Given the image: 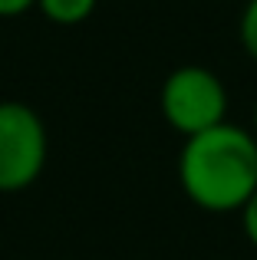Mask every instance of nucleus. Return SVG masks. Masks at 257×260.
I'll list each match as a JSON object with an SVG mask.
<instances>
[{
  "label": "nucleus",
  "mask_w": 257,
  "mask_h": 260,
  "mask_svg": "<svg viewBox=\"0 0 257 260\" xmlns=\"http://www.w3.org/2000/svg\"><path fill=\"white\" fill-rule=\"evenodd\" d=\"M178 184L208 214H241L257 191V135L251 125H221L185 139L178 152Z\"/></svg>",
  "instance_id": "obj_1"
},
{
  "label": "nucleus",
  "mask_w": 257,
  "mask_h": 260,
  "mask_svg": "<svg viewBox=\"0 0 257 260\" xmlns=\"http://www.w3.org/2000/svg\"><path fill=\"white\" fill-rule=\"evenodd\" d=\"M158 109L172 132L191 139L228 122V86L208 66H175L158 89Z\"/></svg>",
  "instance_id": "obj_2"
},
{
  "label": "nucleus",
  "mask_w": 257,
  "mask_h": 260,
  "mask_svg": "<svg viewBox=\"0 0 257 260\" xmlns=\"http://www.w3.org/2000/svg\"><path fill=\"white\" fill-rule=\"evenodd\" d=\"M50 132L33 106L0 99V194L26 191L46 168Z\"/></svg>",
  "instance_id": "obj_3"
},
{
  "label": "nucleus",
  "mask_w": 257,
  "mask_h": 260,
  "mask_svg": "<svg viewBox=\"0 0 257 260\" xmlns=\"http://www.w3.org/2000/svg\"><path fill=\"white\" fill-rule=\"evenodd\" d=\"M99 0H37V10L56 26H79L96 13Z\"/></svg>",
  "instance_id": "obj_4"
},
{
  "label": "nucleus",
  "mask_w": 257,
  "mask_h": 260,
  "mask_svg": "<svg viewBox=\"0 0 257 260\" xmlns=\"http://www.w3.org/2000/svg\"><path fill=\"white\" fill-rule=\"evenodd\" d=\"M238 37H241V46H244V53L257 63V0H247L244 10H241Z\"/></svg>",
  "instance_id": "obj_5"
},
{
  "label": "nucleus",
  "mask_w": 257,
  "mask_h": 260,
  "mask_svg": "<svg viewBox=\"0 0 257 260\" xmlns=\"http://www.w3.org/2000/svg\"><path fill=\"white\" fill-rule=\"evenodd\" d=\"M241 231H244V237H247V244L257 250V191H254V198L241 208Z\"/></svg>",
  "instance_id": "obj_6"
},
{
  "label": "nucleus",
  "mask_w": 257,
  "mask_h": 260,
  "mask_svg": "<svg viewBox=\"0 0 257 260\" xmlns=\"http://www.w3.org/2000/svg\"><path fill=\"white\" fill-rule=\"evenodd\" d=\"M37 10V0H0V20H13Z\"/></svg>",
  "instance_id": "obj_7"
},
{
  "label": "nucleus",
  "mask_w": 257,
  "mask_h": 260,
  "mask_svg": "<svg viewBox=\"0 0 257 260\" xmlns=\"http://www.w3.org/2000/svg\"><path fill=\"white\" fill-rule=\"evenodd\" d=\"M251 132L257 135V102H254V115H251Z\"/></svg>",
  "instance_id": "obj_8"
},
{
  "label": "nucleus",
  "mask_w": 257,
  "mask_h": 260,
  "mask_svg": "<svg viewBox=\"0 0 257 260\" xmlns=\"http://www.w3.org/2000/svg\"><path fill=\"white\" fill-rule=\"evenodd\" d=\"M0 198H4V194H0Z\"/></svg>",
  "instance_id": "obj_9"
}]
</instances>
